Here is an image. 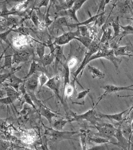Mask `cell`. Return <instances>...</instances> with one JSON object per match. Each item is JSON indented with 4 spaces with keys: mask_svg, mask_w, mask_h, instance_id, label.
<instances>
[{
    "mask_svg": "<svg viewBox=\"0 0 133 150\" xmlns=\"http://www.w3.org/2000/svg\"><path fill=\"white\" fill-rule=\"evenodd\" d=\"M89 140L90 141L93 142L95 144H99V145H102V144H114L117 146V143L112 142L109 141V139H106V138H101V137H90L89 138Z\"/></svg>",
    "mask_w": 133,
    "mask_h": 150,
    "instance_id": "cell-23",
    "label": "cell"
},
{
    "mask_svg": "<svg viewBox=\"0 0 133 150\" xmlns=\"http://www.w3.org/2000/svg\"><path fill=\"white\" fill-rule=\"evenodd\" d=\"M103 33L101 36L100 42L102 44H105L108 41L112 40L113 36L112 35V30L110 28H108L106 29H103Z\"/></svg>",
    "mask_w": 133,
    "mask_h": 150,
    "instance_id": "cell-21",
    "label": "cell"
},
{
    "mask_svg": "<svg viewBox=\"0 0 133 150\" xmlns=\"http://www.w3.org/2000/svg\"><path fill=\"white\" fill-rule=\"evenodd\" d=\"M30 1H21L13 8L12 11L20 12L25 10L30 4Z\"/></svg>",
    "mask_w": 133,
    "mask_h": 150,
    "instance_id": "cell-31",
    "label": "cell"
},
{
    "mask_svg": "<svg viewBox=\"0 0 133 150\" xmlns=\"http://www.w3.org/2000/svg\"><path fill=\"white\" fill-rule=\"evenodd\" d=\"M21 68V67H17V68H13L11 70H10L9 72L1 74V84L4 83V81H6L8 79L10 78L11 76L15 73L17 71L19 70Z\"/></svg>",
    "mask_w": 133,
    "mask_h": 150,
    "instance_id": "cell-28",
    "label": "cell"
},
{
    "mask_svg": "<svg viewBox=\"0 0 133 150\" xmlns=\"http://www.w3.org/2000/svg\"><path fill=\"white\" fill-rule=\"evenodd\" d=\"M33 41V39L27 35L20 34L19 36L14 38L13 44L16 48H22L27 45L31 44Z\"/></svg>",
    "mask_w": 133,
    "mask_h": 150,
    "instance_id": "cell-12",
    "label": "cell"
},
{
    "mask_svg": "<svg viewBox=\"0 0 133 150\" xmlns=\"http://www.w3.org/2000/svg\"><path fill=\"white\" fill-rule=\"evenodd\" d=\"M5 90L7 97H11L15 101L17 99H19L20 94L18 91L15 90L13 88L6 86Z\"/></svg>",
    "mask_w": 133,
    "mask_h": 150,
    "instance_id": "cell-25",
    "label": "cell"
},
{
    "mask_svg": "<svg viewBox=\"0 0 133 150\" xmlns=\"http://www.w3.org/2000/svg\"><path fill=\"white\" fill-rule=\"evenodd\" d=\"M121 29L123 30L121 33V38L120 39V41L122 39V38L125 37L128 35H133V27L130 25H128L125 26H123L121 25Z\"/></svg>",
    "mask_w": 133,
    "mask_h": 150,
    "instance_id": "cell-33",
    "label": "cell"
},
{
    "mask_svg": "<svg viewBox=\"0 0 133 150\" xmlns=\"http://www.w3.org/2000/svg\"><path fill=\"white\" fill-rule=\"evenodd\" d=\"M13 55L5 54L4 56V63L1 69H7L11 70L12 69Z\"/></svg>",
    "mask_w": 133,
    "mask_h": 150,
    "instance_id": "cell-29",
    "label": "cell"
},
{
    "mask_svg": "<svg viewBox=\"0 0 133 150\" xmlns=\"http://www.w3.org/2000/svg\"><path fill=\"white\" fill-rule=\"evenodd\" d=\"M68 122H70V120L59 119L55 122L52 125V128L57 131H63V128Z\"/></svg>",
    "mask_w": 133,
    "mask_h": 150,
    "instance_id": "cell-24",
    "label": "cell"
},
{
    "mask_svg": "<svg viewBox=\"0 0 133 150\" xmlns=\"http://www.w3.org/2000/svg\"><path fill=\"white\" fill-rule=\"evenodd\" d=\"M129 110H130V108L127 109L122 112L114 114H106L99 112L97 115L99 116L100 118H105L110 120H115L118 122H120L124 120L123 115Z\"/></svg>",
    "mask_w": 133,
    "mask_h": 150,
    "instance_id": "cell-14",
    "label": "cell"
},
{
    "mask_svg": "<svg viewBox=\"0 0 133 150\" xmlns=\"http://www.w3.org/2000/svg\"><path fill=\"white\" fill-rule=\"evenodd\" d=\"M109 2H110V1H101L96 14H100L105 13V7L107 4L109 3Z\"/></svg>",
    "mask_w": 133,
    "mask_h": 150,
    "instance_id": "cell-40",
    "label": "cell"
},
{
    "mask_svg": "<svg viewBox=\"0 0 133 150\" xmlns=\"http://www.w3.org/2000/svg\"><path fill=\"white\" fill-rule=\"evenodd\" d=\"M39 76L37 73L25 80L24 83L26 91L28 92L29 94H32L33 97H34L33 96L34 95L35 91L39 83Z\"/></svg>",
    "mask_w": 133,
    "mask_h": 150,
    "instance_id": "cell-7",
    "label": "cell"
},
{
    "mask_svg": "<svg viewBox=\"0 0 133 150\" xmlns=\"http://www.w3.org/2000/svg\"><path fill=\"white\" fill-rule=\"evenodd\" d=\"M23 150H34L30 148L27 147H24L23 149Z\"/></svg>",
    "mask_w": 133,
    "mask_h": 150,
    "instance_id": "cell-55",
    "label": "cell"
},
{
    "mask_svg": "<svg viewBox=\"0 0 133 150\" xmlns=\"http://www.w3.org/2000/svg\"><path fill=\"white\" fill-rule=\"evenodd\" d=\"M64 68V87L65 88L67 84H70V68L68 67L67 64L63 65Z\"/></svg>",
    "mask_w": 133,
    "mask_h": 150,
    "instance_id": "cell-34",
    "label": "cell"
},
{
    "mask_svg": "<svg viewBox=\"0 0 133 150\" xmlns=\"http://www.w3.org/2000/svg\"><path fill=\"white\" fill-rule=\"evenodd\" d=\"M101 46H102V44L100 43V41L99 42H97L96 40L93 41L89 47L87 49V51L86 52L84 58L81 65L75 72L74 78L73 79L74 80L73 81H75L76 79L79 74L80 73V77H81L84 69L86 67V62L93 55L99 51V49L101 48Z\"/></svg>",
    "mask_w": 133,
    "mask_h": 150,
    "instance_id": "cell-3",
    "label": "cell"
},
{
    "mask_svg": "<svg viewBox=\"0 0 133 150\" xmlns=\"http://www.w3.org/2000/svg\"><path fill=\"white\" fill-rule=\"evenodd\" d=\"M130 19L132 21H133V16H132V17L131 18H130Z\"/></svg>",
    "mask_w": 133,
    "mask_h": 150,
    "instance_id": "cell-56",
    "label": "cell"
},
{
    "mask_svg": "<svg viewBox=\"0 0 133 150\" xmlns=\"http://www.w3.org/2000/svg\"><path fill=\"white\" fill-rule=\"evenodd\" d=\"M100 119L99 117H97V114L94 111V108H93L89 110L84 113L75 115L73 118L70 119V122H73L76 121L86 120L95 127Z\"/></svg>",
    "mask_w": 133,
    "mask_h": 150,
    "instance_id": "cell-5",
    "label": "cell"
},
{
    "mask_svg": "<svg viewBox=\"0 0 133 150\" xmlns=\"http://www.w3.org/2000/svg\"><path fill=\"white\" fill-rule=\"evenodd\" d=\"M77 28L80 30L81 36L90 37L89 28H88L87 25L80 26Z\"/></svg>",
    "mask_w": 133,
    "mask_h": 150,
    "instance_id": "cell-37",
    "label": "cell"
},
{
    "mask_svg": "<svg viewBox=\"0 0 133 150\" xmlns=\"http://www.w3.org/2000/svg\"><path fill=\"white\" fill-rule=\"evenodd\" d=\"M38 27L39 30H43L45 29V28H46V26L45 22H44V21H43L40 22Z\"/></svg>",
    "mask_w": 133,
    "mask_h": 150,
    "instance_id": "cell-54",
    "label": "cell"
},
{
    "mask_svg": "<svg viewBox=\"0 0 133 150\" xmlns=\"http://www.w3.org/2000/svg\"><path fill=\"white\" fill-rule=\"evenodd\" d=\"M61 78L59 75H57L49 79L45 84L46 86L52 90L56 95L61 100H62L59 95V88L61 84Z\"/></svg>",
    "mask_w": 133,
    "mask_h": 150,
    "instance_id": "cell-9",
    "label": "cell"
},
{
    "mask_svg": "<svg viewBox=\"0 0 133 150\" xmlns=\"http://www.w3.org/2000/svg\"><path fill=\"white\" fill-rule=\"evenodd\" d=\"M45 67L41 63H37L36 61L33 60L31 64L28 73L25 77H23V79L25 81L29 77L37 73L38 71L44 73L45 71Z\"/></svg>",
    "mask_w": 133,
    "mask_h": 150,
    "instance_id": "cell-15",
    "label": "cell"
},
{
    "mask_svg": "<svg viewBox=\"0 0 133 150\" xmlns=\"http://www.w3.org/2000/svg\"><path fill=\"white\" fill-rule=\"evenodd\" d=\"M131 87H133V84H132V85H131L130 86Z\"/></svg>",
    "mask_w": 133,
    "mask_h": 150,
    "instance_id": "cell-57",
    "label": "cell"
},
{
    "mask_svg": "<svg viewBox=\"0 0 133 150\" xmlns=\"http://www.w3.org/2000/svg\"><path fill=\"white\" fill-rule=\"evenodd\" d=\"M49 79L47 75L44 73H42L39 77V84H40V88H41L44 85H45L48 81Z\"/></svg>",
    "mask_w": 133,
    "mask_h": 150,
    "instance_id": "cell-38",
    "label": "cell"
},
{
    "mask_svg": "<svg viewBox=\"0 0 133 150\" xmlns=\"http://www.w3.org/2000/svg\"><path fill=\"white\" fill-rule=\"evenodd\" d=\"M51 2L50 1H39V3L38 4V9H39L41 7L43 6H45L46 7H46L49 4V3Z\"/></svg>",
    "mask_w": 133,
    "mask_h": 150,
    "instance_id": "cell-53",
    "label": "cell"
},
{
    "mask_svg": "<svg viewBox=\"0 0 133 150\" xmlns=\"http://www.w3.org/2000/svg\"><path fill=\"white\" fill-rule=\"evenodd\" d=\"M40 113L42 116L46 118L50 125L52 124V118L54 117H58L56 115L44 106H41Z\"/></svg>",
    "mask_w": 133,
    "mask_h": 150,
    "instance_id": "cell-18",
    "label": "cell"
},
{
    "mask_svg": "<svg viewBox=\"0 0 133 150\" xmlns=\"http://www.w3.org/2000/svg\"><path fill=\"white\" fill-rule=\"evenodd\" d=\"M103 14H105V13L100 14H96L94 16H91L90 18L83 22H80L79 23H70L68 27H70L71 28H76V27L77 28L78 27L80 26L87 25L91 23H93L94 22H95L98 17Z\"/></svg>",
    "mask_w": 133,
    "mask_h": 150,
    "instance_id": "cell-19",
    "label": "cell"
},
{
    "mask_svg": "<svg viewBox=\"0 0 133 150\" xmlns=\"http://www.w3.org/2000/svg\"><path fill=\"white\" fill-rule=\"evenodd\" d=\"M95 127L98 131L94 134L95 137H101L109 140L114 137L117 129L112 124L108 123L100 124L97 123Z\"/></svg>",
    "mask_w": 133,
    "mask_h": 150,
    "instance_id": "cell-4",
    "label": "cell"
},
{
    "mask_svg": "<svg viewBox=\"0 0 133 150\" xmlns=\"http://www.w3.org/2000/svg\"><path fill=\"white\" fill-rule=\"evenodd\" d=\"M114 137L117 139V146L121 147L122 150H129V141L122 134L121 127H119L117 129Z\"/></svg>",
    "mask_w": 133,
    "mask_h": 150,
    "instance_id": "cell-10",
    "label": "cell"
},
{
    "mask_svg": "<svg viewBox=\"0 0 133 150\" xmlns=\"http://www.w3.org/2000/svg\"><path fill=\"white\" fill-rule=\"evenodd\" d=\"M87 68L89 72L91 74L93 79L98 78L100 79H102L104 78L105 74L98 68L91 65H88Z\"/></svg>",
    "mask_w": 133,
    "mask_h": 150,
    "instance_id": "cell-20",
    "label": "cell"
},
{
    "mask_svg": "<svg viewBox=\"0 0 133 150\" xmlns=\"http://www.w3.org/2000/svg\"><path fill=\"white\" fill-rule=\"evenodd\" d=\"M15 100L11 97H7L4 98H1L0 99V102L1 104H12Z\"/></svg>",
    "mask_w": 133,
    "mask_h": 150,
    "instance_id": "cell-46",
    "label": "cell"
},
{
    "mask_svg": "<svg viewBox=\"0 0 133 150\" xmlns=\"http://www.w3.org/2000/svg\"></svg>",
    "mask_w": 133,
    "mask_h": 150,
    "instance_id": "cell-59",
    "label": "cell"
},
{
    "mask_svg": "<svg viewBox=\"0 0 133 150\" xmlns=\"http://www.w3.org/2000/svg\"><path fill=\"white\" fill-rule=\"evenodd\" d=\"M90 91V89H88L87 90H84V91H82L81 92L78 93L76 98L77 100H83L86 96L89 93Z\"/></svg>",
    "mask_w": 133,
    "mask_h": 150,
    "instance_id": "cell-42",
    "label": "cell"
},
{
    "mask_svg": "<svg viewBox=\"0 0 133 150\" xmlns=\"http://www.w3.org/2000/svg\"><path fill=\"white\" fill-rule=\"evenodd\" d=\"M43 150H46L45 149H43Z\"/></svg>",
    "mask_w": 133,
    "mask_h": 150,
    "instance_id": "cell-58",
    "label": "cell"
},
{
    "mask_svg": "<svg viewBox=\"0 0 133 150\" xmlns=\"http://www.w3.org/2000/svg\"><path fill=\"white\" fill-rule=\"evenodd\" d=\"M78 133V131H59L53 128H47L45 134L51 137L52 141L59 142L67 139H73L72 137Z\"/></svg>",
    "mask_w": 133,
    "mask_h": 150,
    "instance_id": "cell-2",
    "label": "cell"
},
{
    "mask_svg": "<svg viewBox=\"0 0 133 150\" xmlns=\"http://www.w3.org/2000/svg\"><path fill=\"white\" fill-rule=\"evenodd\" d=\"M105 14H103L101 16L98 17L96 21H95V23L98 26L99 28L101 27L104 24L105 22V19H106V17L104 15Z\"/></svg>",
    "mask_w": 133,
    "mask_h": 150,
    "instance_id": "cell-47",
    "label": "cell"
},
{
    "mask_svg": "<svg viewBox=\"0 0 133 150\" xmlns=\"http://www.w3.org/2000/svg\"><path fill=\"white\" fill-rule=\"evenodd\" d=\"M75 39L81 42L87 49L89 47L93 41L90 37L82 36L76 38Z\"/></svg>",
    "mask_w": 133,
    "mask_h": 150,
    "instance_id": "cell-32",
    "label": "cell"
},
{
    "mask_svg": "<svg viewBox=\"0 0 133 150\" xmlns=\"http://www.w3.org/2000/svg\"><path fill=\"white\" fill-rule=\"evenodd\" d=\"M114 49V54L117 57L133 56L131 53L133 52V45L131 43H128L124 46L117 47Z\"/></svg>",
    "mask_w": 133,
    "mask_h": 150,
    "instance_id": "cell-13",
    "label": "cell"
},
{
    "mask_svg": "<svg viewBox=\"0 0 133 150\" xmlns=\"http://www.w3.org/2000/svg\"><path fill=\"white\" fill-rule=\"evenodd\" d=\"M10 145V142L8 141L1 139L0 143V150H7Z\"/></svg>",
    "mask_w": 133,
    "mask_h": 150,
    "instance_id": "cell-43",
    "label": "cell"
},
{
    "mask_svg": "<svg viewBox=\"0 0 133 150\" xmlns=\"http://www.w3.org/2000/svg\"><path fill=\"white\" fill-rule=\"evenodd\" d=\"M55 57V54L50 53L48 54L44 55L42 59L40 60V63L44 67H46V66L50 65L53 62Z\"/></svg>",
    "mask_w": 133,
    "mask_h": 150,
    "instance_id": "cell-27",
    "label": "cell"
},
{
    "mask_svg": "<svg viewBox=\"0 0 133 150\" xmlns=\"http://www.w3.org/2000/svg\"><path fill=\"white\" fill-rule=\"evenodd\" d=\"M100 88L103 89L105 92L100 97L99 101L100 100L103 96L110 93H115L122 91H133V89L130 86H119L113 85V84H108V85L101 86L100 87Z\"/></svg>",
    "mask_w": 133,
    "mask_h": 150,
    "instance_id": "cell-8",
    "label": "cell"
},
{
    "mask_svg": "<svg viewBox=\"0 0 133 150\" xmlns=\"http://www.w3.org/2000/svg\"><path fill=\"white\" fill-rule=\"evenodd\" d=\"M107 146L106 145L102 144L92 146L87 150H107Z\"/></svg>",
    "mask_w": 133,
    "mask_h": 150,
    "instance_id": "cell-51",
    "label": "cell"
},
{
    "mask_svg": "<svg viewBox=\"0 0 133 150\" xmlns=\"http://www.w3.org/2000/svg\"><path fill=\"white\" fill-rule=\"evenodd\" d=\"M31 19L32 20V22L36 26L38 27L40 22L39 21V18H38L36 12L34 11H32L31 13Z\"/></svg>",
    "mask_w": 133,
    "mask_h": 150,
    "instance_id": "cell-41",
    "label": "cell"
},
{
    "mask_svg": "<svg viewBox=\"0 0 133 150\" xmlns=\"http://www.w3.org/2000/svg\"><path fill=\"white\" fill-rule=\"evenodd\" d=\"M30 53L26 50L16 52L13 55V65L18 64L27 62L30 57Z\"/></svg>",
    "mask_w": 133,
    "mask_h": 150,
    "instance_id": "cell-11",
    "label": "cell"
},
{
    "mask_svg": "<svg viewBox=\"0 0 133 150\" xmlns=\"http://www.w3.org/2000/svg\"><path fill=\"white\" fill-rule=\"evenodd\" d=\"M77 63V59L75 57L71 58L67 63V65L70 69L74 67Z\"/></svg>",
    "mask_w": 133,
    "mask_h": 150,
    "instance_id": "cell-50",
    "label": "cell"
},
{
    "mask_svg": "<svg viewBox=\"0 0 133 150\" xmlns=\"http://www.w3.org/2000/svg\"><path fill=\"white\" fill-rule=\"evenodd\" d=\"M14 29H13V28H10V29H9L8 30H7V31L1 33V40L6 42V40L7 37L8 35L9 34H10L11 31H14Z\"/></svg>",
    "mask_w": 133,
    "mask_h": 150,
    "instance_id": "cell-49",
    "label": "cell"
},
{
    "mask_svg": "<svg viewBox=\"0 0 133 150\" xmlns=\"http://www.w3.org/2000/svg\"><path fill=\"white\" fill-rule=\"evenodd\" d=\"M101 58H105L110 61L116 68H118V65L121 63L122 61L121 59L115 56L114 54V49L110 48L108 42H107L105 44H102L99 51L88 60L86 63V66L91 61Z\"/></svg>",
    "mask_w": 133,
    "mask_h": 150,
    "instance_id": "cell-1",
    "label": "cell"
},
{
    "mask_svg": "<svg viewBox=\"0 0 133 150\" xmlns=\"http://www.w3.org/2000/svg\"><path fill=\"white\" fill-rule=\"evenodd\" d=\"M24 80L17 77L13 74L9 78V83L7 84L6 86L11 87L18 91L20 84L24 83Z\"/></svg>",
    "mask_w": 133,
    "mask_h": 150,
    "instance_id": "cell-16",
    "label": "cell"
},
{
    "mask_svg": "<svg viewBox=\"0 0 133 150\" xmlns=\"http://www.w3.org/2000/svg\"><path fill=\"white\" fill-rule=\"evenodd\" d=\"M52 2H53V1H51V2H50L51 4H50V5L49 6L48 9L47 10V11H46V15H45V18H44V19L43 20V21H44V22H45L46 27L49 26L50 25H51V23H52L53 22V21L50 19V16H51V15L49 14V10L50 8H51V5H52Z\"/></svg>",
    "mask_w": 133,
    "mask_h": 150,
    "instance_id": "cell-39",
    "label": "cell"
},
{
    "mask_svg": "<svg viewBox=\"0 0 133 150\" xmlns=\"http://www.w3.org/2000/svg\"><path fill=\"white\" fill-rule=\"evenodd\" d=\"M46 44H40L37 46V53L39 59L41 60L45 55V47Z\"/></svg>",
    "mask_w": 133,
    "mask_h": 150,
    "instance_id": "cell-35",
    "label": "cell"
},
{
    "mask_svg": "<svg viewBox=\"0 0 133 150\" xmlns=\"http://www.w3.org/2000/svg\"><path fill=\"white\" fill-rule=\"evenodd\" d=\"M46 44V46L48 47L50 50V53L51 54H55V52L56 48H54V44L52 43V40L51 39L48 40Z\"/></svg>",
    "mask_w": 133,
    "mask_h": 150,
    "instance_id": "cell-48",
    "label": "cell"
},
{
    "mask_svg": "<svg viewBox=\"0 0 133 150\" xmlns=\"http://www.w3.org/2000/svg\"><path fill=\"white\" fill-rule=\"evenodd\" d=\"M24 97L25 103L30 104V105H31V106L33 107L36 110L35 105L34 104L33 102H32V97L30 96V95L26 93L24 94Z\"/></svg>",
    "mask_w": 133,
    "mask_h": 150,
    "instance_id": "cell-44",
    "label": "cell"
},
{
    "mask_svg": "<svg viewBox=\"0 0 133 150\" xmlns=\"http://www.w3.org/2000/svg\"><path fill=\"white\" fill-rule=\"evenodd\" d=\"M35 137L33 134L30 133L27 134L23 136L22 140L24 143L27 144H32L34 141Z\"/></svg>",
    "mask_w": 133,
    "mask_h": 150,
    "instance_id": "cell-36",
    "label": "cell"
},
{
    "mask_svg": "<svg viewBox=\"0 0 133 150\" xmlns=\"http://www.w3.org/2000/svg\"><path fill=\"white\" fill-rule=\"evenodd\" d=\"M81 36L80 30L77 29L75 31H68L64 33L62 35L56 38L53 42L54 45L61 46L67 44L76 38Z\"/></svg>",
    "mask_w": 133,
    "mask_h": 150,
    "instance_id": "cell-6",
    "label": "cell"
},
{
    "mask_svg": "<svg viewBox=\"0 0 133 150\" xmlns=\"http://www.w3.org/2000/svg\"><path fill=\"white\" fill-rule=\"evenodd\" d=\"M70 23L68 21V17L66 16H61L57 18L55 22V25L61 28L63 27H68Z\"/></svg>",
    "mask_w": 133,
    "mask_h": 150,
    "instance_id": "cell-30",
    "label": "cell"
},
{
    "mask_svg": "<svg viewBox=\"0 0 133 150\" xmlns=\"http://www.w3.org/2000/svg\"><path fill=\"white\" fill-rule=\"evenodd\" d=\"M119 17L118 16L111 23V25L113 27L114 31V35L113 36L112 40L119 36L121 33V24L119 22Z\"/></svg>",
    "mask_w": 133,
    "mask_h": 150,
    "instance_id": "cell-22",
    "label": "cell"
},
{
    "mask_svg": "<svg viewBox=\"0 0 133 150\" xmlns=\"http://www.w3.org/2000/svg\"><path fill=\"white\" fill-rule=\"evenodd\" d=\"M87 1H75L72 8L77 11L82 7L83 5Z\"/></svg>",
    "mask_w": 133,
    "mask_h": 150,
    "instance_id": "cell-45",
    "label": "cell"
},
{
    "mask_svg": "<svg viewBox=\"0 0 133 150\" xmlns=\"http://www.w3.org/2000/svg\"><path fill=\"white\" fill-rule=\"evenodd\" d=\"M63 15H64V16H66V17L74 20L75 21L77 22V23H80L77 16V11L73 9V8H72L71 9H67V10H63Z\"/></svg>",
    "mask_w": 133,
    "mask_h": 150,
    "instance_id": "cell-26",
    "label": "cell"
},
{
    "mask_svg": "<svg viewBox=\"0 0 133 150\" xmlns=\"http://www.w3.org/2000/svg\"><path fill=\"white\" fill-rule=\"evenodd\" d=\"M82 146V150H87L86 149V135L84 133H82L80 135Z\"/></svg>",
    "mask_w": 133,
    "mask_h": 150,
    "instance_id": "cell-52",
    "label": "cell"
},
{
    "mask_svg": "<svg viewBox=\"0 0 133 150\" xmlns=\"http://www.w3.org/2000/svg\"><path fill=\"white\" fill-rule=\"evenodd\" d=\"M75 81H73L70 83V84H67L65 88H64V94L65 95L66 98L68 97H72L75 94L77 95L76 94L77 91L76 90L75 86Z\"/></svg>",
    "mask_w": 133,
    "mask_h": 150,
    "instance_id": "cell-17",
    "label": "cell"
}]
</instances>
